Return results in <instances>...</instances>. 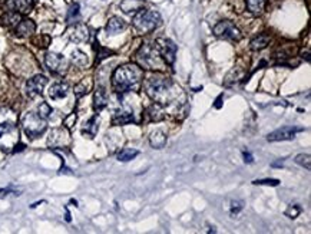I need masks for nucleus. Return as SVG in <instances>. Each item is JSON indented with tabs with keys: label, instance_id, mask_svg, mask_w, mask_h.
<instances>
[{
	"label": "nucleus",
	"instance_id": "nucleus-29",
	"mask_svg": "<svg viewBox=\"0 0 311 234\" xmlns=\"http://www.w3.org/2000/svg\"><path fill=\"white\" fill-rule=\"evenodd\" d=\"M139 151L135 148H123L121 152L118 154V160L122 163H128L130 160H134L135 157L138 155Z\"/></svg>",
	"mask_w": 311,
	"mask_h": 234
},
{
	"label": "nucleus",
	"instance_id": "nucleus-36",
	"mask_svg": "<svg viewBox=\"0 0 311 234\" xmlns=\"http://www.w3.org/2000/svg\"><path fill=\"white\" fill-rule=\"evenodd\" d=\"M252 184H255V185H271V187H277V185L280 184V181H278V180H273V178H270V180L267 178V180H255Z\"/></svg>",
	"mask_w": 311,
	"mask_h": 234
},
{
	"label": "nucleus",
	"instance_id": "nucleus-38",
	"mask_svg": "<svg viewBox=\"0 0 311 234\" xmlns=\"http://www.w3.org/2000/svg\"><path fill=\"white\" fill-rule=\"evenodd\" d=\"M75 121H76V115L73 113L72 116H69V118H66V121H65V125H66L68 128H72V127H73L72 124H73V122H75Z\"/></svg>",
	"mask_w": 311,
	"mask_h": 234
},
{
	"label": "nucleus",
	"instance_id": "nucleus-25",
	"mask_svg": "<svg viewBox=\"0 0 311 234\" xmlns=\"http://www.w3.org/2000/svg\"><path fill=\"white\" fill-rule=\"evenodd\" d=\"M18 116L9 108H0V125L2 124H16Z\"/></svg>",
	"mask_w": 311,
	"mask_h": 234
},
{
	"label": "nucleus",
	"instance_id": "nucleus-14",
	"mask_svg": "<svg viewBox=\"0 0 311 234\" xmlns=\"http://www.w3.org/2000/svg\"><path fill=\"white\" fill-rule=\"evenodd\" d=\"M69 91L70 88L68 84H65V82H58V84H55V85L51 87V89H49V96L52 98L53 101H59V99L66 98L68 94H69Z\"/></svg>",
	"mask_w": 311,
	"mask_h": 234
},
{
	"label": "nucleus",
	"instance_id": "nucleus-27",
	"mask_svg": "<svg viewBox=\"0 0 311 234\" xmlns=\"http://www.w3.org/2000/svg\"><path fill=\"white\" fill-rule=\"evenodd\" d=\"M3 23L6 25V26H13L16 27L19 25V22L22 20V18H20V13H18V12H13V10H10V12H8L5 16H3Z\"/></svg>",
	"mask_w": 311,
	"mask_h": 234
},
{
	"label": "nucleus",
	"instance_id": "nucleus-20",
	"mask_svg": "<svg viewBox=\"0 0 311 234\" xmlns=\"http://www.w3.org/2000/svg\"><path fill=\"white\" fill-rule=\"evenodd\" d=\"M144 8V0H122L121 10L123 13H137Z\"/></svg>",
	"mask_w": 311,
	"mask_h": 234
},
{
	"label": "nucleus",
	"instance_id": "nucleus-6",
	"mask_svg": "<svg viewBox=\"0 0 311 234\" xmlns=\"http://www.w3.org/2000/svg\"><path fill=\"white\" fill-rule=\"evenodd\" d=\"M212 32L218 37L225 39V41H231V42H240L242 37L240 29L235 26L233 22H230V20L218 22L214 26V29H212Z\"/></svg>",
	"mask_w": 311,
	"mask_h": 234
},
{
	"label": "nucleus",
	"instance_id": "nucleus-31",
	"mask_svg": "<svg viewBox=\"0 0 311 234\" xmlns=\"http://www.w3.org/2000/svg\"><path fill=\"white\" fill-rule=\"evenodd\" d=\"M78 18H79V5L78 3H75V5L70 6L69 12H68V22H69V23H76Z\"/></svg>",
	"mask_w": 311,
	"mask_h": 234
},
{
	"label": "nucleus",
	"instance_id": "nucleus-1",
	"mask_svg": "<svg viewBox=\"0 0 311 234\" xmlns=\"http://www.w3.org/2000/svg\"><path fill=\"white\" fill-rule=\"evenodd\" d=\"M144 81V70L135 63L119 66L112 75V88L116 94H126L137 91Z\"/></svg>",
	"mask_w": 311,
	"mask_h": 234
},
{
	"label": "nucleus",
	"instance_id": "nucleus-26",
	"mask_svg": "<svg viewBox=\"0 0 311 234\" xmlns=\"http://www.w3.org/2000/svg\"><path fill=\"white\" fill-rule=\"evenodd\" d=\"M70 59H72V62L76 65V66H79V68H83V66H86L87 63H89V59H87V55L85 52H82V51H73L72 52V55H70Z\"/></svg>",
	"mask_w": 311,
	"mask_h": 234
},
{
	"label": "nucleus",
	"instance_id": "nucleus-11",
	"mask_svg": "<svg viewBox=\"0 0 311 234\" xmlns=\"http://www.w3.org/2000/svg\"><path fill=\"white\" fill-rule=\"evenodd\" d=\"M300 131H301V128H297V127H283V128H278V130L273 131L271 134H268L267 139L270 142L288 141V139H293L295 134Z\"/></svg>",
	"mask_w": 311,
	"mask_h": 234
},
{
	"label": "nucleus",
	"instance_id": "nucleus-8",
	"mask_svg": "<svg viewBox=\"0 0 311 234\" xmlns=\"http://www.w3.org/2000/svg\"><path fill=\"white\" fill-rule=\"evenodd\" d=\"M158 56H159V53L156 51L155 46H152V45L149 44L144 45V46L139 49L138 55H137V58H138V61L141 62V65L145 66V68H149V69H155Z\"/></svg>",
	"mask_w": 311,
	"mask_h": 234
},
{
	"label": "nucleus",
	"instance_id": "nucleus-12",
	"mask_svg": "<svg viewBox=\"0 0 311 234\" xmlns=\"http://www.w3.org/2000/svg\"><path fill=\"white\" fill-rule=\"evenodd\" d=\"M8 8L13 12H18L20 15H26L32 12L35 2L33 0H8Z\"/></svg>",
	"mask_w": 311,
	"mask_h": 234
},
{
	"label": "nucleus",
	"instance_id": "nucleus-16",
	"mask_svg": "<svg viewBox=\"0 0 311 234\" xmlns=\"http://www.w3.org/2000/svg\"><path fill=\"white\" fill-rule=\"evenodd\" d=\"M36 30V25L33 20L30 19H23L19 22V25L16 26V35L20 37H27V36L33 35Z\"/></svg>",
	"mask_w": 311,
	"mask_h": 234
},
{
	"label": "nucleus",
	"instance_id": "nucleus-2",
	"mask_svg": "<svg viewBox=\"0 0 311 234\" xmlns=\"http://www.w3.org/2000/svg\"><path fill=\"white\" fill-rule=\"evenodd\" d=\"M144 88L147 91V94L156 104L168 105L172 102V99L175 98V92H173V84L172 81L162 75H152L144 82Z\"/></svg>",
	"mask_w": 311,
	"mask_h": 234
},
{
	"label": "nucleus",
	"instance_id": "nucleus-9",
	"mask_svg": "<svg viewBox=\"0 0 311 234\" xmlns=\"http://www.w3.org/2000/svg\"><path fill=\"white\" fill-rule=\"evenodd\" d=\"M45 63H46L48 69L51 70L52 73H55V75H63L66 72V69H68V61L59 53H46Z\"/></svg>",
	"mask_w": 311,
	"mask_h": 234
},
{
	"label": "nucleus",
	"instance_id": "nucleus-37",
	"mask_svg": "<svg viewBox=\"0 0 311 234\" xmlns=\"http://www.w3.org/2000/svg\"><path fill=\"white\" fill-rule=\"evenodd\" d=\"M242 210V201H233L231 203V216H237Z\"/></svg>",
	"mask_w": 311,
	"mask_h": 234
},
{
	"label": "nucleus",
	"instance_id": "nucleus-39",
	"mask_svg": "<svg viewBox=\"0 0 311 234\" xmlns=\"http://www.w3.org/2000/svg\"><path fill=\"white\" fill-rule=\"evenodd\" d=\"M244 161L245 163H252V157H251L250 152H244Z\"/></svg>",
	"mask_w": 311,
	"mask_h": 234
},
{
	"label": "nucleus",
	"instance_id": "nucleus-19",
	"mask_svg": "<svg viewBox=\"0 0 311 234\" xmlns=\"http://www.w3.org/2000/svg\"><path fill=\"white\" fill-rule=\"evenodd\" d=\"M98 130H99V118H98V115H95V116H92V118L83 125L82 134H83L85 137H87V138H94L96 134H98Z\"/></svg>",
	"mask_w": 311,
	"mask_h": 234
},
{
	"label": "nucleus",
	"instance_id": "nucleus-7",
	"mask_svg": "<svg viewBox=\"0 0 311 234\" xmlns=\"http://www.w3.org/2000/svg\"><path fill=\"white\" fill-rule=\"evenodd\" d=\"M155 48L159 56L164 59L166 65H172L175 62V53H176V45L169 39H156Z\"/></svg>",
	"mask_w": 311,
	"mask_h": 234
},
{
	"label": "nucleus",
	"instance_id": "nucleus-34",
	"mask_svg": "<svg viewBox=\"0 0 311 234\" xmlns=\"http://www.w3.org/2000/svg\"><path fill=\"white\" fill-rule=\"evenodd\" d=\"M301 213V208L298 206H290V207L285 210V216L290 217V218H297V216Z\"/></svg>",
	"mask_w": 311,
	"mask_h": 234
},
{
	"label": "nucleus",
	"instance_id": "nucleus-33",
	"mask_svg": "<svg viewBox=\"0 0 311 234\" xmlns=\"http://www.w3.org/2000/svg\"><path fill=\"white\" fill-rule=\"evenodd\" d=\"M87 92H89V85H86V81L80 82V84H78V85L75 87V95H76V98L86 95Z\"/></svg>",
	"mask_w": 311,
	"mask_h": 234
},
{
	"label": "nucleus",
	"instance_id": "nucleus-35",
	"mask_svg": "<svg viewBox=\"0 0 311 234\" xmlns=\"http://www.w3.org/2000/svg\"><path fill=\"white\" fill-rule=\"evenodd\" d=\"M96 45H98V49H99V52H98V56H96V62H101L102 59H105V58H108L109 55H112V51L101 48V46H99V44H96Z\"/></svg>",
	"mask_w": 311,
	"mask_h": 234
},
{
	"label": "nucleus",
	"instance_id": "nucleus-4",
	"mask_svg": "<svg viewBox=\"0 0 311 234\" xmlns=\"http://www.w3.org/2000/svg\"><path fill=\"white\" fill-rule=\"evenodd\" d=\"M22 128L27 138L36 139L40 135H43L45 131L48 128V122L39 113L27 112L22 118Z\"/></svg>",
	"mask_w": 311,
	"mask_h": 234
},
{
	"label": "nucleus",
	"instance_id": "nucleus-32",
	"mask_svg": "<svg viewBox=\"0 0 311 234\" xmlns=\"http://www.w3.org/2000/svg\"><path fill=\"white\" fill-rule=\"evenodd\" d=\"M37 113L42 116V118H45V120H48L51 115H52V108L49 106V105L46 104V102H42V104L39 105V108H37Z\"/></svg>",
	"mask_w": 311,
	"mask_h": 234
},
{
	"label": "nucleus",
	"instance_id": "nucleus-22",
	"mask_svg": "<svg viewBox=\"0 0 311 234\" xmlns=\"http://www.w3.org/2000/svg\"><path fill=\"white\" fill-rule=\"evenodd\" d=\"M130 122H134V113L129 112V111H118V112L113 113V125H126Z\"/></svg>",
	"mask_w": 311,
	"mask_h": 234
},
{
	"label": "nucleus",
	"instance_id": "nucleus-24",
	"mask_svg": "<svg viewBox=\"0 0 311 234\" xmlns=\"http://www.w3.org/2000/svg\"><path fill=\"white\" fill-rule=\"evenodd\" d=\"M148 115H149L151 121H155V122L162 121V120L165 118L162 105L154 102V105H151V106H149V109H148Z\"/></svg>",
	"mask_w": 311,
	"mask_h": 234
},
{
	"label": "nucleus",
	"instance_id": "nucleus-30",
	"mask_svg": "<svg viewBox=\"0 0 311 234\" xmlns=\"http://www.w3.org/2000/svg\"><path fill=\"white\" fill-rule=\"evenodd\" d=\"M294 161H295V164L301 165L302 168H305V170H310L311 168V160L308 154H298V155L295 157Z\"/></svg>",
	"mask_w": 311,
	"mask_h": 234
},
{
	"label": "nucleus",
	"instance_id": "nucleus-23",
	"mask_svg": "<svg viewBox=\"0 0 311 234\" xmlns=\"http://www.w3.org/2000/svg\"><path fill=\"white\" fill-rule=\"evenodd\" d=\"M268 44H270V35L261 33V35H258L257 37H254V39L251 41L250 46L252 51H262V49L267 48Z\"/></svg>",
	"mask_w": 311,
	"mask_h": 234
},
{
	"label": "nucleus",
	"instance_id": "nucleus-3",
	"mask_svg": "<svg viewBox=\"0 0 311 234\" xmlns=\"http://www.w3.org/2000/svg\"><path fill=\"white\" fill-rule=\"evenodd\" d=\"M134 27L141 33H149L161 25V16L155 10L141 9L134 16Z\"/></svg>",
	"mask_w": 311,
	"mask_h": 234
},
{
	"label": "nucleus",
	"instance_id": "nucleus-17",
	"mask_svg": "<svg viewBox=\"0 0 311 234\" xmlns=\"http://www.w3.org/2000/svg\"><path fill=\"white\" fill-rule=\"evenodd\" d=\"M108 105V94L104 87H98L94 95V109L96 112H101L105 106Z\"/></svg>",
	"mask_w": 311,
	"mask_h": 234
},
{
	"label": "nucleus",
	"instance_id": "nucleus-28",
	"mask_svg": "<svg viewBox=\"0 0 311 234\" xmlns=\"http://www.w3.org/2000/svg\"><path fill=\"white\" fill-rule=\"evenodd\" d=\"M245 2H247V8L252 15H259L265 6V0H245Z\"/></svg>",
	"mask_w": 311,
	"mask_h": 234
},
{
	"label": "nucleus",
	"instance_id": "nucleus-18",
	"mask_svg": "<svg viewBox=\"0 0 311 234\" xmlns=\"http://www.w3.org/2000/svg\"><path fill=\"white\" fill-rule=\"evenodd\" d=\"M125 27H126V23H125L121 18L113 16V18L109 19L108 23H106V32H108V35L111 36L119 35L122 30H125Z\"/></svg>",
	"mask_w": 311,
	"mask_h": 234
},
{
	"label": "nucleus",
	"instance_id": "nucleus-13",
	"mask_svg": "<svg viewBox=\"0 0 311 234\" xmlns=\"http://www.w3.org/2000/svg\"><path fill=\"white\" fill-rule=\"evenodd\" d=\"M68 142H69V135L63 130H53L49 135V139H48V144L53 148L63 147Z\"/></svg>",
	"mask_w": 311,
	"mask_h": 234
},
{
	"label": "nucleus",
	"instance_id": "nucleus-21",
	"mask_svg": "<svg viewBox=\"0 0 311 234\" xmlns=\"http://www.w3.org/2000/svg\"><path fill=\"white\" fill-rule=\"evenodd\" d=\"M149 142H151V145L154 148H156V149L164 148L165 144H166V135H165L164 131L156 130L154 131V132H151V135H149Z\"/></svg>",
	"mask_w": 311,
	"mask_h": 234
},
{
	"label": "nucleus",
	"instance_id": "nucleus-10",
	"mask_svg": "<svg viewBox=\"0 0 311 234\" xmlns=\"http://www.w3.org/2000/svg\"><path fill=\"white\" fill-rule=\"evenodd\" d=\"M48 85V79L43 75H36L26 82V95L30 99H35L43 94L45 87Z\"/></svg>",
	"mask_w": 311,
	"mask_h": 234
},
{
	"label": "nucleus",
	"instance_id": "nucleus-5",
	"mask_svg": "<svg viewBox=\"0 0 311 234\" xmlns=\"http://www.w3.org/2000/svg\"><path fill=\"white\" fill-rule=\"evenodd\" d=\"M19 144V131L16 124L0 125V148L3 151H13Z\"/></svg>",
	"mask_w": 311,
	"mask_h": 234
},
{
	"label": "nucleus",
	"instance_id": "nucleus-15",
	"mask_svg": "<svg viewBox=\"0 0 311 234\" xmlns=\"http://www.w3.org/2000/svg\"><path fill=\"white\" fill-rule=\"evenodd\" d=\"M87 39H89V29L82 23L75 25L70 33V41L76 44H82V42H87Z\"/></svg>",
	"mask_w": 311,
	"mask_h": 234
}]
</instances>
